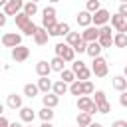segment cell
<instances>
[{
    "label": "cell",
    "instance_id": "6da1fadb",
    "mask_svg": "<svg viewBox=\"0 0 127 127\" xmlns=\"http://www.w3.org/2000/svg\"><path fill=\"white\" fill-rule=\"evenodd\" d=\"M14 20H16V26L22 30V34H24V36H34V34H36L38 26H36V24L32 22V18H28L24 12L16 14V16H14Z\"/></svg>",
    "mask_w": 127,
    "mask_h": 127
},
{
    "label": "cell",
    "instance_id": "7a4b0ae2",
    "mask_svg": "<svg viewBox=\"0 0 127 127\" xmlns=\"http://www.w3.org/2000/svg\"><path fill=\"white\" fill-rule=\"evenodd\" d=\"M107 71H109V67H107L105 58H101V56L93 58V64H91V73H95V77H105V75H107Z\"/></svg>",
    "mask_w": 127,
    "mask_h": 127
},
{
    "label": "cell",
    "instance_id": "3957f363",
    "mask_svg": "<svg viewBox=\"0 0 127 127\" xmlns=\"http://www.w3.org/2000/svg\"><path fill=\"white\" fill-rule=\"evenodd\" d=\"M71 71L75 73V79H79V81H85V79H89V75H91V69H87L81 60H77V62L71 64Z\"/></svg>",
    "mask_w": 127,
    "mask_h": 127
},
{
    "label": "cell",
    "instance_id": "277c9868",
    "mask_svg": "<svg viewBox=\"0 0 127 127\" xmlns=\"http://www.w3.org/2000/svg\"><path fill=\"white\" fill-rule=\"evenodd\" d=\"M77 109H79V111H85V113H89V115H95V113H97V105L93 103V99H91L89 95H81V97L77 99Z\"/></svg>",
    "mask_w": 127,
    "mask_h": 127
},
{
    "label": "cell",
    "instance_id": "5b68a950",
    "mask_svg": "<svg viewBox=\"0 0 127 127\" xmlns=\"http://www.w3.org/2000/svg\"><path fill=\"white\" fill-rule=\"evenodd\" d=\"M109 18H111V14H109L105 8H99L97 12L91 14V24H93L95 28H101V26H105V24L109 22Z\"/></svg>",
    "mask_w": 127,
    "mask_h": 127
},
{
    "label": "cell",
    "instance_id": "8992f818",
    "mask_svg": "<svg viewBox=\"0 0 127 127\" xmlns=\"http://www.w3.org/2000/svg\"><path fill=\"white\" fill-rule=\"evenodd\" d=\"M97 42H99V46L101 48H111V44H113V36H111V26H101L99 28V38H97Z\"/></svg>",
    "mask_w": 127,
    "mask_h": 127
},
{
    "label": "cell",
    "instance_id": "52a82bcc",
    "mask_svg": "<svg viewBox=\"0 0 127 127\" xmlns=\"http://www.w3.org/2000/svg\"><path fill=\"white\" fill-rule=\"evenodd\" d=\"M56 8L54 6H48L42 10V28H50V26H56Z\"/></svg>",
    "mask_w": 127,
    "mask_h": 127
},
{
    "label": "cell",
    "instance_id": "ba28073f",
    "mask_svg": "<svg viewBox=\"0 0 127 127\" xmlns=\"http://www.w3.org/2000/svg\"><path fill=\"white\" fill-rule=\"evenodd\" d=\"M28 58H30V48H28V46L20 44V46L12 48V60H14V62H26Z\"/></svg>",
    "mask_w": 127,
    "mask_h": 127
},
{
    "label": "cell",
    "instance_id": "9c48e42d",
    "mask_svg": "<svg viewBox=\"0 0 127 127\" xmlns=\"http://www.w3.org/2000/svg\"><path fill=\"white\" fill-rule=\"evenodd\" d=\"M22 8H24V0H8L6 6H4V14L6 16H16V14L22 12Z\"/></svg>",
    "mask_w": 127,
    "mask_h": 127
},
{
    "label": "cell",
    "instance_id": "30bf717a",
    "mask_svg": "<svg viewBox=\"0 0 127 127\" xmlns=\"http://www.w3.org/2000/svg\"><path fill=\"white\" fill-rule=\"evenodd\" d=\"M20 44H22V36L16 32H8L2 36V46H6V48H16Z\"/></svg>",
    "mask_w": 127,
    "mask_h": 127
},
{
    "label": "cell",
    "instance_id": "8fae6325",
    "mask_svg": "<svg viewBox=\"0 0 127 127\" xmlns=\"http://www.w3.org/2000/svg\"><path fill=\"white\" fill-rule=\"evenodd\" d=\"M97 38H99V28H95V26H87L83 32H81V40L83 42H97Z\"/></svg>",
    "mask_w": 127,
    "mask_h": 127
},
{
    "label": "cell",
    "instance_id": "7c38bea8",
    "mask_svg": "<svg viewBox=\"0 0 127 127\" xmlns=\"http://www.w3.org/2000/svg\"><path fill=\"white\" fill-rule=\"evenodd\" d=\"M109 20H111V26H113L117 32H121V34H127V18H123V16L115 14V16H111Z\"/></svg>",
    "mask_w": 127,
    "mask_h": 127
},
{
    "label": "cell",
    "instance_id": "4fadbf2b",
    "mask_svg": "<svg viewBox=\"0 0 127 127\" xmlns=\"http://www.w3.org/2000/svg\"><path fill=\"white\" fill-rule=\"evenodd\" d=\"M48 40H50V36H48V32H46V28L38 26V30H36V34H34V42H36L38 46H46Z\"/></svg>",
    "mask_w": 127,
    "mask_h": 127
},
{
    "label": "cell",
    "instance_id": "5bb4252c",
    "mask_svg": "<svg viewBox=\"0 0 127 127\" xmlns=\"http://www.w3.org/2000/svg\"><path fill=\"white\" fill-rule=\"evenodd\" d=\"M6 105L10 107V109H20V107H24L22 105V95H18V93H10L8 95V99H6Z\"/></svg>",
    "mask_w": 127,
    "mask_h": 127
},
{
    "label": "cell",
    "instance_id": "9a60e30c",
    "mask_svg": "<svg viewBox=\"0 0 127 127\" xmlns=\"http://www.w3.org/2000/svg\"><path fill=\"white\" fill-rule=\"evenodd\" d=\"M50 71H52V67H50V64L48 62H38L36 64V73L40 75V77H50Z\"/></svg>",
    "mask_w": 127,
    "mask_h": 127
},
{
    "label": "cell",
    "instance_id": "2e32d148",
    "mask_svg": "<svg viewBox=\"0 0 127 127\" xmlns=\"http://www.w3.org/2000/svg\"><path fill=\"white\" fill-rule=\"evenodd\" d=\"M42 103H44V107H50V109H54V107L60 103V97H58L56 93H46V95L42 97Z\"/></svg>",
    "mask_w": 127,
    "mask_h": 127
},
{
    "label": "cell",
    "instance_id": "e0dca14e",
    "mask_svg": "<svg viewBox=\"0 0 127 127\" xmlns=\"http://www.w3.org/2000/svg\"><path fill=\"white\" fill-rule=\"evenodd\" d=\"M34 117H36V113H34L32 107H20V119H22V123H32Z\"/></svg>",
    "mask_w": 127,
    "mask_h": 127
},
{
    "label": "cell",
    "instance_id": "ac0fdd59",
    "mask_svg": "<svg viewBox=\"0 0 127 127\" xmlns=\"http://www.w3.org/2000/svg\"><path fill=\"white\" fill-rule=\"evenodd\" d=\"M67 87H69V85H67L65 81H62V79H58V81H54V83H52V91H54L58 97H60V95H64V93H67Z\"/></svg>",
    "mask_w": 127,
    "mask_h": 127
},
{
    "label": "cell",
    "instance_id": "d6986e66",
    "mask_svg": "<svg viewBox=\"0 0 127 127\" xmlns=\"http://www.w3.org/2000/svg\"><path fill=\"white\" fill-rule=\"evenodd\" d=\"M77 24H79L81 28H87V26H91V14H89L87 10L79 12V14H77Z\"/></svg>",
    "mask_w": 127,
    "mask_h": 127
},
{
    "label": "cell",
    "instance_id": "ffe728a7",
    "mask_svg": "<svg viewBox=\"0 0 127 127\" xmlns=\"http://www.w3.org/2000/svg\"><path fill=\"white\" fill-rule=\"evenodd\" d=\"M91 117H93V115H89V113H85V111H79V115H77V125H79V127H89V125L93 123Z\"/></svg>",
    "mask_w": 127,
    "mask_h": 127
},
{
    "label": "cell",
    "instance_id": "44dd1931",
    "mask_svg": "<svg viewBox=\"0 0 127 127\" xmlns=\"http://www.w3.org/2000/svg\"><path fill=\"white\" fill-rule=\"evenodd\" d=\"M101 50H103V48L99 46V42H89V44H87V50H85V54H89L91 58H97V56L101 54Z\"/></svg>",
    "mask_w": 127,
    "mask_h": 127
},
{
    "label": "cell",
    "instance_id": "7402d4cb",
    "mask_svg": "<svg viewBox=\"0 0 127 127\" xmlns=\"http://www.w3.org/2000/svg\"><path fill=\"white\" fill-rule=\"evenodd\" d=\"M52 83H54V81H52L50 77H40L36 85H38V89H40V91H44V93H50V89H52Z\"/></svg>",
    "mask_w": 127,
    "mask_h": 127
},
{
    "label": "cell",
    "instance_id": "603a6c76",
    "mask_svg": "<svg viewBox=\"0 0 127 127\" xmlns=\"http://www.w3.org/2000/svg\"><path fill=\"white\" fill-rule=\"evenodd\" d=\"M67 91H69L71 95H83V83H81L79 79H75V81H71V83H69Z\"/></svg>",
    "mask_w": 127,
    "mask_h": 127
},
{
    "label": "cell",
    "instance_id": "cb8c5ba5",
    "mask_svg": "<svg viewBox=\"0 0 127 127\" xmlns=\"http://www.w3.org/2000/svg\"><path fill=\"white\" fill-rule=\"evenodd\" d=\"M60 58H62L64 62H73V60H75V52H73V48L65 44V48H64V52H62Z\"/></svg>",
    "mask_w": 127,
    "mask_h": 127
},
{
    "label": "cell",
    "instance_id": "d4e9b609",
    "mask_svg": "<svg viewBox=\"0 0 127 127\" xmlns=\"http://www.w3.org/2000/svg\"><path fill=\"white\" fill-rule=\"evenodd\" d=\"M64 65H65V62H64L60 56H56V58L50 62V67H52V71H64V69H65Z\"/></svg>",
    "mask_w": 127,
    "mask_h": 127
},
{
    "label": "cell",
    "instance_id": "484cf974",
    "mask_svg": "<svg viewBox=\"0 0 127 127\" xmlns=\"http://www.w3.org/2000/svg\"><path fill=\"white\" fill-rule=\"evenodd\" d=\"M113 87H115L117 91H125V89H127V79H125L123 75H115V77H113Z\"/></svg>",
    "mask_w": 127,
    "mask_h": 127
},
{
    "label": "cell",
    "instance_id": "4316f807",
    "mask_svg": "<svg viewBox=\"0 0 127 127\" xmlns=\"http://www.w3.org/2000/svg\"><path fill=\"white\" fill-rule=\"evenodd\" d=\"M38 91H40V89H38V85H34V83H26V85H24V95L30 97V99H34V97L38 95Z\"/></svg>",
    "mask_w": 127,
    "mask_h": 127
},
{
    "label": "cell",
    "instance_id": "83f0119b",
    "mask_svg": "<svg viewBox=\"0 0 127 127\" xmlns=\"http://www.w3.org/2000/svg\"><path fill=\"white\" fill-rule=\"evenodd\" d=\"M22 12H24L28 18H32V16L38 12V4H34V2H26V4H24V8H22Z\"/></svg>",
    "mask_w": 127,
    "mask_h": 127
},
{
    "label": "cell",
    "instance_id": "f1b7e54d",
    "mask_svg": "<svg viewBox=\"0 0 127 127\" xmlns=\"http://www.w3.org/2000/svg\"><path fill=\"white\" fill-rule=\"evenodd\" d=\"M113 46H117V48H125V46H127V36L121 34V32H117V34L113 36Z\"/></svg>",
    "mask_w": 127,
    "mask_h": 127
},
{
    "label": "cell",
    "instance_id": "f546056e",
    "mask_svg": "<svg viewBox=\"0 0 127 127\" xmlns=\"http://www.w3.org/2000/svg\"><path fill=\"white\" fill-rule=\"evenodd\" d=\"M60 75H62L60 79H62V81H65L67 85H69L71 81H75V73H73L71 69H64V71H60Z\"/></svg>",
    "mask_w": 127,
    "mask_h": 127
},
{
    "label": "cell",
    "instance_id": "4dcf8cb0",
    "mask_svg": "<svg viewBox=\"0 0 127 127\" xmlns=\"http://www.w3.org/2000/svg\"><path fill=\"white\" fill-rule=\"evenodd\" d=\"M79 40H81V36H79L77 32H69V34L65 36V44H67V46H71V48H73Z\"/></svg>",
    "mask_w": 127,
    "mask_h": 127
},
{
    "label": "cell",
    "instance_id": "1f68e13d",
    "mask_svg": "<svg viewBox=\"0 0 127 127\" xmlns=\"http://www.w3.org/2000/svg\"><path fill=\"white\" fill-rule=\"evenodd\" d=\"M40 119L42 121H52L54 119V109H50V107H44V109H40Z\"/></svg>",
    "mask_w": 127,
    "mask_h": 127
},
{
    "label": "cell",
    "instance_id": "d6a6232c",
    "mask_svg": "<svg viewBox=\"0 0 127 127\" xmlns=\"http://www.w3.org/2000/svg\"><path fill=\"white\" fill-rule=\"evenodd\" d=\"M69 32H71V28H69V24H67V22L58 24V36H67Z\"/></svg>",
    "mask_w": 127,
    "mask_h": 127
},
{
    "label": "cell",
    "instance_id": "836d02e7",
    "mask_svg": "<svg viewBox=\"0 0 127 127\" xmlns=\"http://www.w3.org/2000/svg\"><path fill=\"white\" fill-rule=\"evenodd\" d=\"M85 10H87L89 14L97 12V10H99V0H87V4H85Z\"/></svg>",
    "mask_w": 127,
    "mask_h": 127
},
{
    "label": "cell",
    "instance_id": "e575fe53",
    "mask_svg": "<svg viewBox=\"0 0 127 127\" xmlns=\"http://www.w3.org/2000/svg\"><path fill=\"white\" fill-rule=\"evenodd\" d=\"M85 50H87V42H83V40H79V42L73 46V52H75V54H85Z\"/></svg>",
    "mask_w": 127,
    "mask_h": 127
},
{
    "label": "cell",
    "instance_id": "d590c367",
    "mask_svg": "<svg viewBox=\"0 0 127 127\" xmlns=\"http://www.w3.org/2000/svg\"><path fill=\"white\" fill-rule=\"evenodd\" d=\"M83 83V95H91L93 91H95V87H93V83L89 81V79H85V81H81Z\"/></svg>",
    "mask_w": 127,
    "mask_h": 127
},
{
    "label": "cell",
    "instance_id": "8d00e7d4",
    "mask_svg": "<svg viewBox=\"0 0 127 127\" xmlns=\"http://www.w3.org/2000/svg\"><path fill=\"white\" fill-rule=\"evenodd\" d=\"M93 95H95V99H93V103H95V105H99V103L107 101V99H105V91H101V89H99V91H93Z\"/></svg>",
    "mask_w": 127,
    "mask_h": 127
},
{
    "label": "cell",
    "instance_id": "74e56055",
    "mask_svg": "<svg viewBox=\"0 0 127 127\" xmlns=\"http://www.w3.org/2000/svg\"><path fill=\"white\" fill-rule=\"evenodd\" d=\"M97 111H99V113H109V111H111V103H109V101L99 103V105H97Z\"/></svg>",
    "mask_w": 127,
    "mask_h": 127
},
{
    "label": "cell",
    "instance_id": "f35d334b",
    "mask_svg": "<svg viewBox=\"0 0 127 127\" xmlns=\"http://www.w3.org/2000/svg\"><path fill=\"white\" fill-rule=\"evenodd\" d=\"M54 48H56V56H62V52H64V48H65V42H60V44H56Z\"/></svg>",
    "mask_w": 127,
    "mask_h": 127
},
{
    "label": "cell",
    "instance_id": "ab89813d",
    "mask_svg": "<svg viewBox=\"0 0 127 127\" xmlns=\"http://www.w3.org/2000/svg\"><path fill=\"white\" fill-rule=\"evenodd\" d=\"M119 103H121L123 107H127V91H121V95H119Z\"/></svg>",
    "mask_w": 127,
    "mask_h": 127
},
{
    "label": "cell",
    "instance_id": "60d3db41",
    "mask_svg": "<svg viewBox=\"0 0 127 127\" xmlns=\"http://www.w3.org/2000/svg\"><path fill=\"white\" fill-rule=\"evenodd\" d=\"M117 14H119V16H123V18H127V4H121Z\"/></svg>",
    "mask_w": 127,
    "mask_h": 127
},
{
    "label": "cell",
    "instance_id": "b9f144b4",
    "mask_svg": "<svg viewBox=\"0 0 127 127\" xmlns=\"http://www.w3.org/2000/svg\"><path fill=\"white\" fill-rule=\"evenodd\" d=\"M111 127H127V121L125 119H117V121H113Z\"/></svg>",
    "mask_w": 127,
    "mask_h": 127
},
{
    "label": "cell",
    "instance_id": "7bdbcfd3",
    "mask_svg": "<svg viewBox=\"0 0 127 127\" xmlns=\"http://www.w3.org/2000/svg\"><path fill=\"white\" fill-rule=\"evenodd\" d=\"M8 125H10V121H8L4 115H0V127H8Z\"/></svg>",
    "mask_w": 127,
    "mask_h": 127
},
{
    "label": "cell",
    "instance_id": "ee69618b",
    "mask_svg": "<svg viewBox=\"0 0 127 127\" xmlns=\"http://www.w3.org/2000/svg\"><path fill=\"white\" fill-rule=\"evenodd\" d=\"M4 24H6V14H4V12H0V28H2Z\"/></svg>",
    "mask_w": 127,
    "mask_h": 127
},
{
    "label": "cell",
    "instance_id": "f6af8a7d",
    "mask_svg": "<svg viewBox=\"0 0 127 127\" xmlns=\"http://www.w3.org/2000/svg\"><path fill=\"white\" fill-rule=\"evenodd\" d=\"M40 127H54V125H52V121H44Z\"/></svg>",
    "mask_w": 127,
    "mask_h": 127
},
{
    "label": "cell",
    "instance_id": "bcb514c9",
    "mask_svg": "<svg viewBox=\"0 0 127 127\" xmlns=\"http://www.w3.org/2000/svg\"><path fill=\"white\" fill-rule=\"evenodd\" d=\"M8 127H24V125H22V123H16V121H14V123H10Z\"/></svg>",
    "mask_w": 127,
    "mask_h": 127
},
{
    "label": "cell",
    "instance_id": "7dc6e473",
    "mask_svg": "<svg viewBox=\"0 0 127 127\" xmlns=\"http://www.w3.org/2000/svg\"><path fill=\"white\" fill-rule=\"evenodd\" d=\"M123 77H125V79H127V65H125V67H123Z\"/></svg>",
    "mask_w": 127,
    "mask_h": 127
},
{
    "label": "cell",
    "instance_id": "c3c4849f",
    "mask_svg": "<svg viewBox=\"0 0 127 127\" xmlns=\"http://www.w3.org/2000/svg\"><path fill=\"white\" fill-rule=\"evenodd\" d=\"M89 127H103V125H101V123H91Z\"/></svg>",
    "mask_w": 127,
    "mask_h": 127
},
{
    "label": "cell",
    "instance_id": "681fc988",
    "mask_svg": "<svg viewBox=\"0 0 127 127\" xmlns=\"http://www.w3.org/2000/svg\"><path fill=\"white\" fill-rule=\"evenodd\" d=\"M6 2H8V0H0V6L4 8V6H6Z\"/></svg>",
    "mask_w": 127,
    "mask_h": 127
},
{
    "label": "cell",
    "instance_id": "f907efd6",
    "mask_svg": "<svg viewBox=\"0 0 127 127\" xmlns=\"http://www.w3.org/2000/svg\"><path fill=\"white\" fill-rule=\"evenodd\" d=\"M4 113V103H0V115Z\"/></svg>",
    "mask_w": 127,
    "mask_h": 127
},
{
    "label": "cell",
    "instance_id": "816d5d0a",
    "mask_svg": "<svg viewBox=\"0 0 127 127\" xmlns=\"http://www.w3.org/2000/svg\"><path fill=\"white\" fill-rule=\"evenodd\" d=\"M48 2H52V4H56V2H60V0H48Z\"/></svg>",
    "mask_w": 127,
    "mask_h": 127
},
{
    "label": "cell",
    "instance_id": "f5cc1de1",
    "mask_svg": "<svg viewBox=\"0 0 127 127\" xmlns=\"http://www.w3.org/2000/svg\"><path fill=\"white\" fill-rule=\"evenodd\" d=\"M30 2H34V4H38V2H40V0H30Z\"/></svg>",
    "mask_w": 127,
    "mask_h": 127
},
{
    "label": "cell",
    "instance_id": "db71d44e",
    "mask_svg": "<svg viewBox=\"0 0 127 127\" xmlns=\"http://www.w3.org/2000/svg\"><path fill=\"white\" fill-rule=\"evenodd\" d=\"M119 2H121V4H127V0H119Z\"/></svg>",
    "mask_w": 127,
    "mask_h": 127
},
{
    "label": "cell",
    "instance_id": "11a10c76",
    "mask_svg": "<svg viewBox=\"0 0 127 127\" xmlns=\"http://www.w3.org/2000/svg\"><path fill=\"white\" fill-rule=\"evenodd\" d=\"M125 36H127V34H125Z\"/></svg>",
    "mask_w": 127,
    "mask_h": 127
},
{
    "label": "cell",
    "instance_id": "9f6ffc18",
    "mask_svg": "<svg viewBox=\"0 0 127 127\" xmlns=\"http://www.w3.org/2000/svg\"><path fill=\"white\" fill-rule=\"evenodd\" d=\"M99 2H101V0H99Z\"/></svg>",
    "mask_w": 127,
    "mask_h": 127
},
{
    "label": "cell",
    "instance_id": "6f0895ef",
    "mask_svg": "<svg viewBox=\"0 0 127 127\" xmlns=\"http://www.w3.org/2000/svg\"><path fill=\"white\" fill-rule=\"evenodd\" d=\"M30 127H32V125H30Z\"/></svg>",
    "mask_w": 127,
    "mask_h": 127
}]
</instances>
